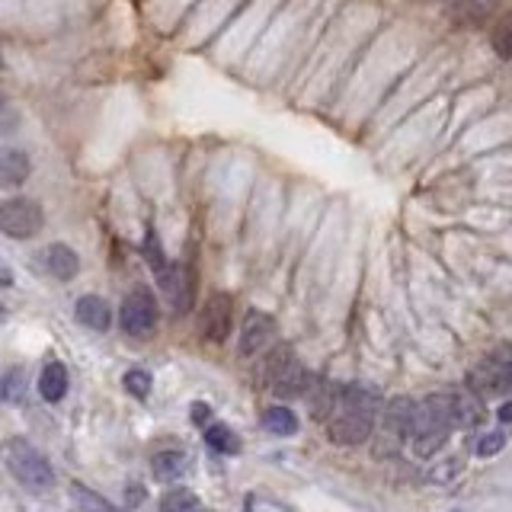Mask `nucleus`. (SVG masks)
Here are the masks:
<instances>
[{
  "instance_id": "f257e3e1",
  "label": "nucleus",
  "mask_w": 512,
  "mask_h": 512,
  "mask_svg": "<svg viewBox=\"0 0 512 512\" xmlns=\"http://www.w3.org/2000/svg\"><path fill=\"white\" fill-rule=\"evenodd\" d=\"M461 426L458 420V397L452 394H432L416 407L413 420V455L416 458H432L442 452V445L452 436V429Z\"/></svg>"
},
{
  "instance_id": "f03ea898",
  "label": "nucleus",
  "mask_w": 512,
  "mask_h": 512,
  "mask_svg": "<svg viewBox=\"0 0 512 512\" xmlns=\"http://www.w3.org/2000/svg\"><path fill=\"white\" fill-rule=\"evenodd\" d=\"M375 416H378V394L365 388H349L343 391L340 407H336L333 420L327 423V436L336 445H362L372 436Z\"/></svg>"
},
{
  "instance_id": "7ed1b4c3",
  "label": "nucleus",
  "mask_w": 512,
  "mask_h": 512,
  "mask_svg": "<svg viewBox=\"0 0 512 512\" xmlns=\"http://www.w3.org/2000/svg\"><path fill=\"white\" fill-rule=\"evenodd\" d=\"M0 461H4V468L10 471L16 484L26 487L29 493H48L55 487L52 464H48V458L23 436H13L0 445Z\"/></svg>"
},
{
  "instance_id": "20e7f679",
  "label": "nucleus",
  "mask_w": 512,
  "mask_h": 512,
  "mask_svg": "<svg viewBox=\"0 0 512 512\" xmlns=\"http://www.w3.org/2000/svg\"><path fill=\"white\" fill-rule=\"evenodd\" d=\"M263 372H266V381H269L272 394L282 397V400L301 397V394H308V388H311L308 372H304V365L295 359V352L288 349V346L272 349V356L266 359Z\"/></svg>"
},
{
  "instance_id": "39448f33",
  "label": "nucleus",
  "mask_w": 512,
  "mask_h": 512,
  "mask_svg": "<svg viewBox=\"0 0 512 512\" xmlns=\"http://www.w3.org/2000/svg\"><path fill=\"white\" fill-rule=\"evenodd\" d=\"M45 215H42V205L36 199H26V196H13L0 202V234L10 237V240H29L42 231Z\"/></svg>"
},
{
  "instance_id": "423d86ee",
  "label": "nucleus",
  "mask_w": 512,
  "mask_h": 512,
  "mask_svg": "<svg viewBox=\"0 0 512 512\" xmlns=\"http://www.w3.org/2000/svg\"><path fill=\"white\" fill-rule=\"evenodd\" d=\"M119 320H122V330L128 336H138V340L151 336L157 330V320H160L157 298H154L151 288H144V285L132 288V292H128L125 301H122Z\"/></svg>"
},
{
  "instance_id": "0eeeda50",
  "label": "nucleus",
  "mask_w": 512,
  "mask_h": 512,
  "mask_svg": "<svg viewBox=\"0 0 512 512\" xmlns=\"http://www.w3.org/2000/svg\"><path fill=\"white\" fill-rule=\"evenodd\" d=\"M416 407L410 397H394L388 407H384L381 413V442L391 448V452H397L400 442H410L413 436V420H416Z\"/></svg>"
},
{
  "instance_id": "6e6552de",
  "label": "nucleus",
  "mask_w": 512,
  "mask_h": 512,
  "mask_svg": "<svg viewBox=\"0 0 512 512\" xmlns=\"http://www.w3.org/2000/svg\"><path fill=\"white\" fill-rule=\"evenodd\" d=\"M234 327V298L228 292H215L212 298L205 301V311L199 320L202 340L208 343H224L231 336Z\"/></svg>"
},
{
  "instance_id": "1a4fd4ad",
  "label": "nucleus",
  "mask_w": 512,
  "mask_h": 512,
  "mask_svg": "<svg viewBox=\"0 0 512 512\" xmlns=\"http://www.w3.org/2000/svg\"><path fill=\"white\" fill-rule=\"evenodd\" d=\"M468 388L477 397H496L512 391V362H480L468 372Z\"/></svg>"
},
{
  "instance_id": "9d476101",
  "label": "nucleus",
  "mask_w": 512,
  "mask_h": 512,
  "mask_svg": "<svg viewBox=\"0 0 512 512\" xmlns=\"http://www.w3.org/2000/svg\"><path fill=\"white\" fill-rule=\"evenodd\" d=\"M157 282H160V288H164L167 301L173 304V311L186 314L192 308V298H196V282H192V272L183 263H170L157 276Z\"/></svg>"
},
{
  "instance_id": "9b49d317",
  "label": "nucleus",
  "mask_w": 512,
  "mask_h": 512,
  "mask_svg": "<svg viewBox=\"0 0 512 512\" xmlns=\"http://www.w3.org/2000/svg\"><path fill=\"white\" fill-rule=\"evenodd\" d=\"M272 336H276V320L266 311H247L244 327H240V356L260 352Z\"/></svg>"
},
{
  "instance_id": "f8f14e48",
  "label": "nucleus",
  "mask_w": 512,
  "mask_h": 512,
  "mask_svg": "<svg viewBox=\"0 0 512 512\" xmlns=\"http://www.w3.org/2000/svg\"><path fill=\"white\" fill-rule=\"evenodd\" d=\"M74 314H77L80 324L90 327V330H96V333H103V330L112 327V311H109V304H106L100 295H84V298H77Z\"/></svg>"
},
{
  "instance_id": "ddd939ff",
  "label": "nucleus",
  "mask_w": 512,
  "mask_h": 512,
  "mask_svg": "<svg viewBox=\"0 0 512 512\" xmlns=\"http://www.w3.org/2000/svg\"><path fill=\"white\" fill-rule=\"evenodd\" d=\"M32 173V164L23 151L16 148H0V189H16L26 183Z\"/></svg>"
},
{
  "instance_id": "4468645a",
  "label": "nucleus",
  "mask_w": 512,
  "mask_h": 512,
  "mask_svg": "<svg viewBox=\"0 0 512 512\" xmlns=\"http://www.w3.org/2000/svg\"><path fill=\"white\" fill-rule=\"evenodd\" d=\"M45 266L48 272H52L55 279L61 282H68L77 276V269H80V256L68 247V244H52L45 250Z\"/></svg>"
},
{
  "instance_id": "2eb2a0df",
  "label": "nucleus",
  "mask_w": 512,
  "mask_h": 512,
  "mask_svg": "<svg viewBox=\"0 0 512 512\" xmlns=\"http://www.w3.org/2000/svg\"><path fill=\"white\" fill-rule=\"evenodd\" d=\"M151 471H154V480L160 484H173V480H180L186 471H189V455L186 452H157L151 458Z\"/></svg>"
},
{
  "instance_id": "dca6fc26",
  "label": "nucleus",
  "mask_w": 512,
  "mask_h": 512,
  "mask_svg": "<svg viewBox=\"0 0 512 512\" xmlns=\"http://www.w3.org/2000/svg\"><path fill=\"white\" fill-rule=\"evenodd\" d=\"M39 394L48 404H58V400L68 394V368L61 362H48L39 372Z\"/></svg>"
},
{
  "instance_id": "f3484780",
  "label": "nucleus",
  "mask_w": 512,
  "mask_h": 512,
  "mask_svg": "<svg viewBox=\"0 0 512 512\" xmlns=\"http://www.w3.org/2000/svg\"><path fill=\"white\" fill-rule=\"evenodd\" d=\"M263 429L272 436H292V432H298V416L288 407H269L263 410Z\"/></svg>"
},
{
  "instance_id": "a211bd4d",
  "label": "nucleus",
  "mask_w": 512,
  "mask_h": 512,
  "mask_svg": "<svg viewBox=\"0 0 512 512\" xmlns=\"http://www.w3.org/2000/svg\"><path fill=\"white\" fill-rule=\"evenodd\" d=\"M71 500H74L77 512H122V509H116L109 500H103L100 493H93L84 484H74L71 487Z\"/></svg>"
},
{
  "instance_id": "6ab92c4d",
  "label": "nucleus",
  "mask_w": 512,
  "mask_h": 512,
  "mask_svg": "<svg viewBox=\"0 0 512 512\" xmlns=\"http://www.w3.org/2000/svg\"><path fill=\"white\" fill-rule=\"evenodd\" d=\"M205 442H208V448H212V452H221V455H237L240 452L237 436L224 423H212V426H208L205 429Z\"/></svg>"
},
{
  "instance_id": "aec40b11",
  "label": "nucleus",
  "mask_w": 512,
  "mask_h": 512,
  "mask_svg": "<svg viewBox=\"0 0 512 512\" xmlns=\"http://www.w3.org/2000/svg\"><path fill=\"white\" fill-rule=\"evenodd\" d=\"M490 45H493V52L500 55L503 61H512V10H509V13H503L500 20L493 23Z\"/></svg>"
},
{
  "instance_id": "412c9836",
  "label": "nucleus",
  "mask_w": 512,
  "mask_h": 512,
  "mask_svg": "<svg viewBox=\"0 0 512 512\" xmlns=\"http://www.w3.org/2000/svg\"><path fill=\"white\" fill-rule=\"evenodd\" d=\"M160 512H202V503H199V496L192 490L176 487V490L164 493V500H160Z\"/></svg>"
},
{
  "instance_id": "4be33fe9",
  "label": "nucleus",
  "mask_w": 512,
  "mask_h": 512,
  "mask_svg": "<svg viewBox=\"0 0 512 512\" xmlns=\"http://www.w3.org/2000/svg\"><path fill=\"white\" fill-rule=\"evenodd\" d=\"M452 20L458 26L474 29V26H484L487 13H484V7L477 4V0H455V4H452Z\"/></svg>"
},
{
  "instance_id": "5701e85b",
  "label": "nucleus",
  "mask_w": 512,
  "mask_h": 512,
  "mask_svg": "<svg viewBox=\"0 0 512 512\" xmlns=\"http://www.w3.org/2000/svg\"><path fill=\"white\" fill-rule=\"evenodd\" d=\"M23 391H26V372L23 368H10V372L0 378V400L16 404V400L23 397Z\"/></svg>"
},
{
  "instance_id": "b1692460",
  "label": "nucleus",
  "mask_w": 512,
  "mask_h": 512,
  "mask_svg": "<svg viewBox=\"0 0 512 512\" xmlns=\"http://www.w3.org/2000/svg\"><path fill=\"white\" fill-rule=\"evenodd\" d=\"M122 384H125V391L132 397H138V400H144L151 394V375L144 372V368H132V372H125Z\"/></svg>"
},
{
  "instance_id": "393cba45",
  "label": "nucleus",
  "mask_w": 512,
  "mask_h": 512,
  "mask_svg": "<svg viewBox=\"0 0 512 512\" xmlns=\"http://www.w3.org/2000/svg\"><path fill=\"white\" fill-rule=\"evenodd\" d=\"M144 256H148V263H151V269H154V276H160L167 266H170V260L164 256V247H160V240H157V234L154 231H148V237H144Z\"/></svg>"
},
{
  "instance_id": "a878e982",
  "label": "nucleus",
  "mask_w": 512,
  "mask_h": 512,
  "mask_svg": "<svg viewBox=\"0 0 512 512\" xmlns=\"http://www.w3.org/2000/svg\"><path fill=\"white\" fill-rule=\"evenodd\" d=\"M16 128H20V112L7 96H0V135H16Z\"/></svg>"
},
{
  "instance_id": "bb28decb",
  "label": "nucleus",
  "mask_w": 512,
  "mask_h": 512,
  "mask_svg": "<svg viewBox=\"0 0 512 512\" xmlns=\"http://www.w3.org/2000/svg\"><path fill=\"white\" fill-rule=\"evenodd\" d=\"M503 445H506V436H503V432H487V436L477 442V455H480V458H493V455H500V452H503Z\"/></svg>"
},
{
  "instance_id": "cd10ccee",
  "label": "nucleus",
  "mask_w": 512,
  "mask_h": 512,
  "mask_svg": "<svg viewBox=\"0 0 512 512\" xmlns=\"http://www.w3.org/2000/svg\"><path fill=\"white\" fill-rule=\"evenodd\" d=\"M208 416H212V410H208L205 404H192V423H196V426H205V423H208Z\"/></svg>"
},
{
  "instance_id": "c85d7f7f",
  "label": "nucleus",
  "mask_w": 512,
  "mask_h": 512,
  "mask_svg": "<svg viewBox=\"0 0 512 512\" xmlns=\"http://www.w3.org/2000/svg\"><path fill=\"white\" fill-rule=\"evenodd\" d=\"M496 420H500L503 426H512V400H506V404L496 410Z\"/></svg>"
},
{
  "instance_id": "c756f323",
  "label": "nucleus",
  "mask_w": 512,
  "mask_h": 512,
  "mask_svg": "<svg viewBox=\"0 0 512 512\" xmlns=\"http://www.w3.org/2000/svg\"><path fill=\"white\" fill-rule=\"evenodd\" d=\"M0 282H4V285L13 282V276H10V269H7V266H0Z\"/></svg>"
},
{
  "instance_id": "7c9ffc66",
  "label": "nucleus",
  "mask_w": 512,
  "mask_h": 512,
  "mask_svg": "<svg viewBox=\"0 0 512 512\" xmlns=\"http://www.w3.org/2000/svg\"><path fill=\"white\" fill-rule=\"evenodd\" d=\"M4 314H7V311H4V304H0V320H4Z\"/></svg>"
},
{
  "instance_id": "2f4dec72",
  "label": "nucleus",
  "mask_w": 512,
  "mask_h": 512,
  "mask_svg": "<svg viewBox=\"0 0 512 512\" xmlns=\"http://www.w3.org/2000/svg\"><path fill=\"white\" fill-rule=\"evenodd\" d=\"M420 4H436V0H420Z\"/></svg>"
},
{
  "instance_id": "473e14b6",
  "label": "nucleus",
  "mask_w": 512,
  "mask_h": 512,
  "mask_svg": "<svg viewBox=\"0 0 512 512\" xmlns=\"http://www.w3.org/2000/svg\"><path fill=\"white\" fill-rule=\"evenodd\" d=\"M0 68H4V52H0Z\"/></svg>"
}]
</instances>
